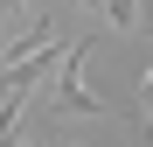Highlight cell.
I'll use <instances>...</instances> for the list:
<instances>
[{
    "label": "cell",
    "instance_id": "cell-2",
    "mask_svg": "<svg viewBox=\"0 0 153 147\" xmlns=\"http://www.w3.org/2000/svg\"><path fill=\"white\" fill-rule=\"evenodd\" d=\"M0 7H21V0H0Z\"/></svg>",
    "mask_w": 153,
    "mask_h": 147
},
{
    "label": "cell",
    "instance_id": "cell-1",
    "mask_svg": "<svg viewBox=\"0 0 153 147\" xmlns=\"http://www.w3.org/2000/svg\"><path fill=\"white\" fill-rule=\"evenodd\" d=\"M84 56H91V35L76 42V49H63V77H56V105H63V112H84V119H105V98H97V91L84 84Z\"/></svg>",
    "mask_w": 153,
    "mask_h": 147
}]
</instances>
